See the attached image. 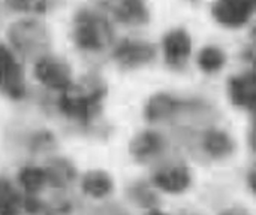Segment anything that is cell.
Returning <instances> with one entry per match:
<instances>
[{"mask_svg": "<svg viewBox=\"0 0 256 215\" xmlns=\"http://www.w3.org/2000/svg\"><path fill=\"white\" fill-rule=\"evenodd\" d=\"M162 49L165 61L171 67H182L192 54V39L184 28H174L164 36Z\"/></svg>", "mask_w": 256, "mask_h": 215, "instance_id": "8", "label": "cell"}, {"mask_svg": "<svg viewBox=\"0 0 256 215\" xmlns=\"http://www.w3.org/2000/svg\"><path fill=\"white\" fill-rule=\"evenodd\" d=\"M146 215H168V214H165V213H162V211H159V210H150V211H148Z\"/></svg>", "mask_w": 256, "mask_h": 215, "instance_id": "23", "label": "cell"}, {"mask_svg": "<svg viewBox=\"0 0 256 215\" xmlns=\"http://www.w3.org/2000/svg\"><path fill=\"white\" fill-rule=\"evenodd\" d=\"M183 109V102L170 93L153 94L144 108V115L150 123H160L172 118L177 112Z\"/></svg>", "mask_w": 256, "mask_h": 215, "instance_id": "11", "label": "cell"}, {"mask_svg": "<svg viewBox=\"0 0 256 215\" xmlns=\"http://www.w3.org/2000/svg\"><path fill=\"white\" fill-rule=\"evenodd\" d=\"M106 94V87L96 81H87L84 84H72L57 100L60 112L72 120L88 123L102 108V100Z\"/></svg>", "mask_w": 256, "mask_h": 215, "instance_id": "1", "label": "cell"}, {"mask_svg": "<svg viewBox=\"0 0 256 215\" xmlns=\"http://www.w3.org/2000/svg\"><path fill=\"white\" fill-rule=\"evenodd\" d=\"M46 181L54 189H66L76 178L75 166L66 159H52L45 168Z\"/></svg>", "mask_w": 256, "mask_h": 215, "instance_id": "16", "label": "cell"}, {"mask_svg": "<svg viewBox=\"0 0 256 215\" xmlns=\"http://www.w3.org/2000/svg\"><path fill=\"white\" fill-rule=\"evenodd\" d=\"M112 189H114L112 178L105 171L100 169L88 171L87 174H84L81 180V190L93 199L106 198L108 195L112 193Z\"/></svg>", "mask_w": 256, "mask_h": 215, "instance_id": "15", "label": "cell"}, {"mask_svg": "<svg viewBox=\"0 0 256 215\" xmlns=\"http://www.w3.org/2000/svg\"><path fill=\"white\" fill-rule=\"evenodd\" d=\"M114 39V28L108 18L96 10H78L74 19V42L88 52H98L108 48Z\"/></svg>", "mask_w": 256, "mask_h": 215, "instance_id": "2", "label": "cell"}, {"mask_svg": "<svg viewBox=\"0 0 256 215\" xmlns=\"http://www.w3.org/2000/svg\"><path fill=\"white\" fill-rule=\"evenodd\" d=\"M219 215H250L244 208H230L224 213H220Z\"/></svg>", "mask_w": 256, "mask_h": 215, "instance_id": "22", "label": "cell"}, {"mask_svg": "<svg viewBox=\"0 0 256 215\" xmlns=\"http://www.w3.org/2000/svg\"><path fill=\"white\" fill-rule=\"evenodd\" d=\"M18 183L22 190L28 195H34L40 192L46 184V172L45 168L39 166H26L18 174Z\"/></svg>", "mask_w": 256, "mask_h": 215, "instance_id": "19", "label": "cell"}, {"mask_svg": "<svg viewBox=\"0 0 256 215\" xmlns=\"http://www.w3.org/2000/svg\"><path fill=\"white\" fill-rule=\"evenodd\" d=\"M196 63L202 72L218 73L219 70L224 69L225 63H226V54L224 52L222 48H219L216 45H207L198 52Z\"/></svg>", "mask_w": 256, "mask_h": 215, "instance_id": "18", "label": "cell"}, {"mask_svg": "<svg viewBox=\"0 0 256 215\" xmlns=\"http://www.w3.org/2000/svg\"><path fill=\"white\" fill-rule=\"evenodd\" d=\"M34 76L46 88L62 93L74 84L69 64L64 60L51 55H45L36 60Z\"/></svg>", "mask_w": 256, "mask_h": 215, "instance_id": "4", "label": "cell"}, {"mask_svg": "<svg viewBox=\"0 0 256 215\" xmlns=\"http://www.w3.org/2000/svg\"><path fill=\"white\" fill-rule=\"evenodd\" d=\"M130 196H132L134 202H136L140 207H144V208H153L158 202L154 192H152L150 189H147L146 186H141V184L135 186L130 190Z\"/></svg>", "mask_w": 256, "mask_h": 215, "instance_id": "20", "label": "cell"}, {"mask_svg": "<svg viewBox=\"0 0 256 215\" xmlns=\"http://www.w3.org/2000/svg\"><path fill=\"white\" fill-rule=\"evenodd\" d=\"M112 15L128 25H142L148 22L150 12L142 1H118L110 4Z\"/></svg>", "mask_w": 256, "mask_h": 215, "instance_id": "14", "label": "cell"}, {"mask_svg": "<svg viewBox=\"0 0 256 215\" xmlns=\"http://www.w3.org/2000/svg\"><path fill=\"white\" fill-rule=\"evenodd\" d=\"M0 91L10 99H22L26 96V76L15 55L0 45Z\"/></svg>", "mask_w": 256, "mask_h": 215, "instance_id": "5", "label": "cell"}, {"mask_svg": "<svg viewBox=\"0 0 256 215\" xmlns=\"http://www.w3.org/2000/svg\"><path fill=\"white\" fill-rule=\"evenodd\" d=\"M255 4L249 1H236V0H222L216 1L212 6L213 18L224 27L238 28L248 24L254 15Z\"/></svg>", "mask_w": 256, "mask_h": 215, "instance_id": "7", "label": "cell"}, {"mask_svg": "<svg viewBox=\"0 0 256 215\" xmlns=\"http://www.w3.org/2000/svg\"><path fill=\"white\" fill-rule=\"evenodd\" d=\"M246 181H248V187H249V190L254 193L256 196V165L249 171V174H248V178H246Z\"/></svg>", "mask_w": 256, "mask_h": 215, "instance_id": "21", "label": "cell"}, {"mask_svg": "<svg viewBox=\"0 0 256 215\" xmlns=\"http://www.w3.org/2000/svg\"><path fill=\"white\" fill-rule=\"evenodd\" d=\"M10 45L24 57L42 58L50 48L51 39L46 27L36 19H21L8 28Z\"/></svg>", "mask_w": 256, "mask_h": 215, "instance_id": "3", "label": "cell"}, {"mask_svg": "<svg viewBox=\"0 0 256 215\" xmlns=\"http://www.w3.org/2000/svg\"><path fill=\"white\" fill-rule=\"evenodd\" d=\"M24 211V199L8 181L0 178V215H20Z\"/></svg>", "mask_w": 256, "mask_h": 215, "instance_id": "17", "label": "cell"}, {"mask_svg": "<svg viewBox=\"0 0 256 215\" xmlns=\"http://www.w3.org/2000/svg\"><path fill=\"white\" fill-rule=\"evenodd\" d=\"M165 148V139L154 130H144L138 133L129 144L130 154L141 162L150 160L160 154Z\"/></svg>", "mask_w": 256, "mask_h": 215, "instance_id": "12", "label": "cell"}, {"mask_svg": "<svg viewBox=\"0 0 256 215\" xmlns=\"http://www.w3.org/2000/svg\"><path fill=\"white\" fill-rule=\"evenodd\" d=\"M156 57V46L150 42L124 39L112 51V58L123 69H136L148 64Z\"/></svg>", "mask_w": 256, "mask_h": 215, "instance_id": "6", "label": "cell"}, {"mask_svg": "<svg viewBox=\"0 0 256 215\" xmlns=\"http://www.w3.org/2000/svg\"><path fill=\"white\" fill-rule=\"evenodd\" d=\"M230 99L236 106L248 108L254 111L256 108V75L249 70L242 75H236L228 82Z\"/></svg>", "mask_w": 256, "mask_h": 215, "instance_id": "10", "label": "cell"}, {"mask_svg": "<svg viewBox=\"0 0 256 215\" xmlns=\"http://www.w3.org/2000/svg\"><path fill=\"white\" fill-rule=\"evenodd\" d=\"M152 183L156 189L170 193L178 195L186 192L192 184V175L184 165H171L165 166L154 172Z\"/></svg>", "mask_w": 256, "mask_h": 215, "instance_id": "9", "label": "cell"}, {"mask_svg": "<svg viewBox=\"0 0 256 215\" xmlns=\"http://www.w3.org/2000/svg\"><path fill=\"white\" fill-rule=\"evenodd\" d=\"M201 145H202L204 153L208 157L216 159V160L230 157L236 150V144H234V139L231 138V135L220 129L206 130L202 133Z\"/></svg>", "mask_w": 256, "mask_h": 215, "instance_id": "13", "label": "cell"}]
</instances>
